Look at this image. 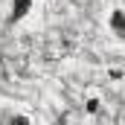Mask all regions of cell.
I'll list each match as a JSON object with an SVG mask.
<instances>
[{"instance_id": "3", "label": "cell", "mask_w": 125, "mask_h": 125, "mask_svg": "<svg viewBox=\"0 0 125 125\" xmlns=\"http://www.w3.org/2000/svg\"><path fill=\"white\" fill-rule=\"evenodd\" d=\"M99 111H102V96H96V93L84 96V114L87 116H96Z\"/></svg>"}, {"instance_id": "1", "label": "cell", "mask_w": 125, "mask_h": 125, "mask_svg": "<svg viewBox=\"0 0 125 125\" xmlns=\"http://www.w3.org/2000/svg\"><path fill=\"white\" fill-rule=\"evenodd\" d=\"M105 29L114 41H125V6H111L105 12Z\"/></svg>"}, {"instance_id": "2", "label": "cell", "mask_w": 125, "mask_h": 125, "mask_svg": "<svg viewBox=\"0 0 125 125\" xmlns=\"http://www.w3.org/2000/svg\"><path fill=\"white\" fill-rule=\"evenodd\" d=\"M35 0H9V18L12 21H23L26 15H32Z\"/></svg>"}, {"instance_id": "4", "label": "cell", "mask_w": 125, "mask_h": 125, "mask_svg": "<svg viewBox=\"0 0 125 125\" xmlns=\"http://www.w3.org/2000/svg\"><path fill=\"white\" fill-rule=\"evenodd\" d=\"M6 125H32V116L26 114V111H15V114H9Z\"/></svg>"}]
</instances>
